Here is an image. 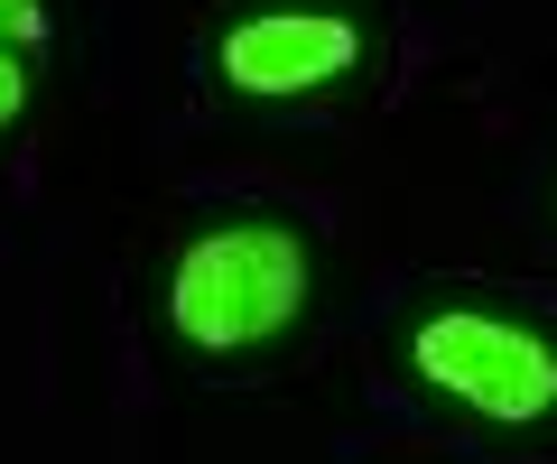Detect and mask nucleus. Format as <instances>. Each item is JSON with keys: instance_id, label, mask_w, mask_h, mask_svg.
I'll return each mask as SVG.
<instances>
[{"instance_id": "obj_4", "label": "nucleus", "mask_w": 557, "mask_h": 464, "mask_svg": "<svg viewBox=\"0 0 557 464\" xmlns=\"http://www.w3.org/2000/svg\"><path fill=\"white\" fill-rule=\"evenodd\" d=\"M28 102V75H20V38H0V122H20Z\"/></svg>"}, {"instance_id": "obj_5", "label": "nucleus", "mask_w": 557, "mask_h": 464, "mask_svg": "<svg viewBox=\"0 0 557 464\" xmlns=\"http://www.w3.org/2000/svg\"><path fill=\"white\" fill-rule=\"evenodd\" d=\"M0 38L38 47V38H47V10H38V0H0Z\"/></svg>"}, {"instance_id": "obj_2", "label": "nucleus", "mask_w": 557, "mask_h": 464, "mask_svg": "<svg viewBox=\"0 0 557 464\" xmlns=\"http://www.w3.org/2000/svg\"><path fill=\"white\" fill-rule=\"evenodd\" d=\"M418 372L437 390H456V400H474L483 418H511V427L557 400V353L502 316H428L418 325Z\"/></svg>"}, {"instance_id": "obj_3", "label": "nucleus", "mask_w": 557, "mask_h": 464, "mask_svg": "<svg viewBox=\"0 0 557 464\" xmlns=\"http://www.w3.org/2000/svg\"><path fill=\"white\" fill-rule=\"evenodd\" d=\"M362 38L325 10H270V20H242L223 38V84L233 93H307V84L354 75Z\"/></svg>"}, {"instance_id": "obj_1", "label": "nucleus", "mask_w": 557, "mask_h": 464, "mask_svg": "<svg viewBox=\"0 0 557 464\" xmlns=\"http://www.w3.org/2000/svg\"><path fill=\"white\" fill-rule=\"evenodd\" d=\"M307 298V251L298 233L278 223H233V233H205L177 269H168V316L186 343L205 353H242V343L278 335Z\"/></svg>"}]
</instances>
